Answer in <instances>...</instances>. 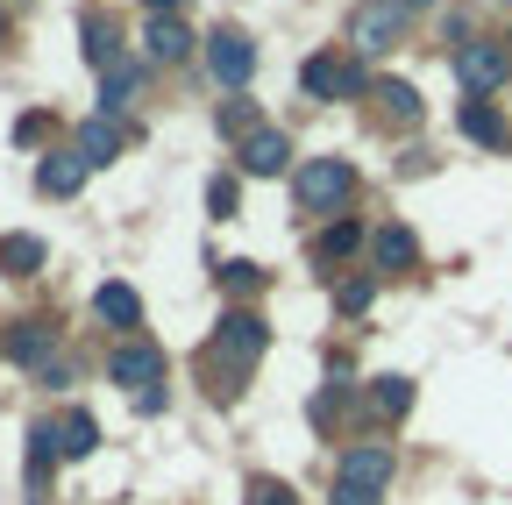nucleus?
Returning a JSON list of instances; mask_svg holds the SVG:
<instances>
[{
	"label": "nucleus",
	"mask_w": 512,
	"mask_h": 505,
	"mask_svg": "<svg viewBox=\"0 0 512 505\" xmlns=\"http://www.w3.org/2000/svg\"><path fill=\"white\" fill-rule=\"evenodd\" d=\"M505 65H512L505 43H463V50H456V79H463V93H470V100L498 93V86H505Z\"/></svg>",
	"instance_id": "7"
},
{
	"label": "nucleus",
	"mask_w": 512,
	"mask_h": 505,
	"mask_svg": "<svg viewBox=\"0 0 512 505\" xmlns=\"http://www.w3.org/2000/svg\"><path fill=\"white\" fill-rule=\"evenodd\" d=\"M249 498H256V505H299V498H292L278 477H249Z\"/></svg>",
	"instance_id": "29"
},
{
	"label": "nucleus",
	"mask_w": 512,
	"mask_h": 505,
	"mask_svg": "<svg viewBox=\"0 0 512 505\" xmlns=\"http://www.w3.org/2000/svg\"><path fill=\"white\" fill-rule=\"evenodd\" d=\"M214 278H221L228 292H242V299H249V292H264V264H249V257H235V264H221Z\"/></svg>",
	"instance_id": "27"
},
{
	"label": "nucleus",
	"mask_w": 512,
	"mask_h": 505,
	"mask_svg": "<svg viewBox=\"0 0 512 505\" xmlns=\"http://www.w3.org/2000/svg\"><path fill=\"white\" fill-rule=\"evenodd\" d=\"M370 299H377V278H342V292H335V306H342V313H363Z\"/></svg>",
	"instance_id": "28"
},
{
	"label": "nucleus",
	"mask_w": 512,
	"mask_h": 505,
	"mask_svg": "<svg viewBox=\"0 0 512 505\" xmlns=\"http://www.w3.org/2000/svg\"><path fill=\"white\" fill-rule=\"evenodd\" d=\"M377 100H384V114H392L399 129H420V93H413L406 79H384V86H377Z\"/></svg>",
	"instance_id": "22"
},
{
	"label": "nucleus",
	"mask_w": 512,
	"mask_h": 505,
	"mask_svg": "<svg viewBox=\"0 0 512 505\" xmlns=\"http://www.w3.org/2000/svg\"><path fill=\"white\" fill-rule=\"evenodd\" d=\"M256 129H264V121H256V100H228V107H221V136H228V143H249Z\"/></svg>",
	"instance_id": "25"
},
{
	"label": "nucleus",
	"mask_w": 512,
	"mask_h": 505,
	"mask_svg": "<svg viewBox=\"0 0 512 505\" xmlns=\"http://www.w3.org/2000/svg\"><path fill=\"white\" fill-rule=\"evenodd\" d=\"M299 86H306L313 100H356V93H370V72L356 65V57H335V50H313L306 65H299Z\"/></svg>",
	"instance_id": "4"
},
{
	"label": "nucleus",
	"mask_w": 512,
	"mask_h": 505,
	"mask_svg": "<svg viewBox=\"0 0 512 505\" xmlns=\"http://www.w3.org/2000/svg\"><path fill=\"white\" fill-rule=\"evenodd\" d=\"M57 456H64L57 427H29V491H43V477L57 470Z\"/></svg>",
	"instance_id": "20"
},
{
	"label": "nucleus",
	"mask_w": 512,
	"mask_h": 505,
	"mask_svg": "<svg viewBox=\"0 0 512 505\" xmlns=\"http://www.w3.org/2000/svg\"><path fill=\"white\" fill-rule=\"evenodd\" d=\"M399 29H406V8L399 0H363V8L349 15V50L356 57H384L399 43Z\"/></svg>",
	"instance_id": "5"
},
{
	"label": "nucleus",
	"mask_w": 512,
	"mask_h": 505,
	"mask_svg": "<svg viewBox=\"0 0 512 505\" xmlns=\"http://www.w3.org/2000/svg\"><path fill=\"white\" fill-rule=\"evenodd\" d=\"M292 193H299L306 214H342V200L356 193V171L342 157H306L299 178H292Z\"/></svg>",
	"instance_id": "3"
},
{
	"label": "nucleus",
	"mask_w": 512,
	"mask_h": 505,
	"mask_svg": "<svg viewBox=\"0 0 512 505\" xmlns=\"http://www.w3.org/2000/svg\"><path fill=\"white\" fill-rule=\"evenodd\" d=\"M86 171H93V164H86L79 150H72V157H43V164H36V193H43V200H72L79 185H86Z\"/></svg>",
	"instance_id": "10"
},
{
	"label": "nucleus",
	"mask_w": 512,
	"mask_h": 505,
	"mask_svg": "<svg viewBox=\"0 0 512 505\" xmlns=\"http://www.w3.org/2000/svg\"><path fill=\"white\" fill-rule=\"evenodd\" d=\"M8 356H15L22 370H36V377H50V356H57V335H50L43 321H15V328H8Z\"/></svg>",
	"instance_id": "9"
},
{
	"label": "nucleus",
	"mask_w": 512,
	"mask_h": 505,
	"mask_svg": "<svg viewBox=\"0 0 512 505\" xmlns=\"http://www.w3.org/2000/svg\"><path fill=\"white\" fill-rule=\"evenodd\" d=\"M399 8H406V15H413V8H427V0H399Z\"/></svg>",
	"instance_id": "32"
},
{
	"label": "nucleus",
	"mask_w": 512,
	"mask_h": 505,
	"mask_svg": "<svg viewBox=\"0 0 512 505\" xmlns=\"http://www.w3.org/2000/svg\"><path fill=\"white\" fill-rule=\"evenodd\" d=\"M79 157H86L93 171L121 157V129H114V121H107V114H93V121H86V129H79Z\"/></svg>",
	"instance_id": "17"
},
{
	"label": "nucleus",
	"mask_w": 512,
	"mask_h": 505,
	"mask_svg": "<svg viewBox=\"0 0 512 505\" xmlns=\"http://www.w3.org/2000/svg\"><path fill=\"white\" fill-rule=\"evenodd\" d=\"M43 136H50V114H43V107L15 121V143H43Z\"/></svg>",
	"instance_id": "30"
},
{
	"label": "nucleus",
	"mask_w": 512,
	"mask_h": 505,
	"mask_svg": "<svg viewBox=\"0 0 512 505\" xmlns=\"http://www.w3.org/2000/svg\"><path fill=\"white\" fill-rule=\"evenodd\" d=\"M107 385H128V392L164 385V349H150V342H121V349L107 356Z\"/></svg>",
	"instance_id": "8"
},
{
	"label": "nucleus",
	"mask_w": 512,
	"mask_h": 505,
	"mask_svg": "<svg viewBox=\"0 0 512 505\" xmlns=\"http://www.w3.org/2000/svg\"><path fill=\"white\" fill-rule=\"evenodd\" d=\"M271 349V328H264V313H249V306H235V313H221V328L207 335V349H200V377H207V392L214 399H235L242 392V377L256 370V356Z\"/></svg>",
	"instance_id": "1"
},
{
	"label": "nucleus",
	"mask_w": 512,
	"mask_h": 505,
	"mask_svg": "<svg viewBox=\"0 0 512 505\" xmlns=\"http://www.w3.org/2000/svg\"><path fill=\"white\" fill-rule=\"evenodd\" d=\"M505 43H512V36H505Z\"/></svg>",
	"instance_id": "33"
},
{
	"label": "nucleus",
	"mask_w": 512,
	"mask_h": 505,
	"mask_svg": "<svg viewBox=\"0 0 512 505\" xmlns=\"http://www.w3.org/2000/svg\"><path fill=\"white\" fill-rule=\"evenodd\" d=\"M235 207H242V185L214 171V178H207V214H214V221H235Z\"/></svg>",
	"instance_id": "26"
},
{
	"label": "nucleus",
	"mask_w": 512,
	"mask_h": 505,
	"mask_svg": "<svg viewBox=\"0 0 512 505\" xmlns=\"http://www.w3.org/2000/svg\"><path fill=\"white\" fill-rule=\"evenodd\" d=\"M79 43H86V65H93L100 79H107L114 65H128V57H121V36H114L100 15H86V22H79Z\"/></svg>",
	"instance_id": "14"
},
{
	"label": "nucleus",
	"mask_w": 512,
	"mask_h": 505,
	"mask_svg": "<svg viewBox=\"0 0 512 505\" xmlns=\"http://www.w3.org/2000/svg\"><path fill=\"white\" fill-rule=\"evenodd\" d=\"M50 264V249L36 235H0V271H15V278H36Z\"/></svg>",
	"instance_id": "16"
},
{
	"label": "nucleus",
	"mask_w": 512,
	"mask_h": 505,
	"mask_svg": "<svg viewBox=\"0 0 512 505\" xmlns=\"http://www.w3.org/2000/svg\"><path fill=\"white\" fill-rule=\"evenodd\" d=\"M143 43H150V57H157V65H178V57L192 50V36H185V22H178V15H150Z\"/></svg>",
	"instance_id": "15"
},
{
	"label": "nucleus",
	"mask_w": 512,
	"mask_h": 505,
	"mask_svg": "<svg viewBox=\"0 0 512 505\" xmlns=\"http://www.w3.org/2000/svg\"><path fill=\"white\" fill-rule=\"evenodd\" d=\"M356 242H363V228H356V221H328V228H320V242H313V264H335V257H349Z\"/></svg>",
	"instance_id": "23"
},
{
	"label": "nucleus",
	"mask_w": 512,
	"mask_h": 505,
	"mask_svg": "<svg viewBox=\"0 0 512 505\" xmlns=\"http://www.w3.org/2000/svg\"><path fill=\"white\" fill-rule=\"evenodd\" d=\"M136 93H143V65H114V72L100 79V114L114 121V114H121L128 100H136Z\"/></svg>",
	"instance_id": "19"
},
{
	"label": "nucleus",
	"mask_w": 512,
	"mask_h": 505,
	"mask_svg": "<svg viewBox=\"0 0 512 505\" xmlns=\"http://www.w3.org/2000/svg\"><path fill=\"white\" fill-rule=\"evenodd\" d=\"M171 8H178V0H150V15H171Z\"/></svg>",
	"instance_id": "31"
},
{
	"label": "nucleus",
	"mask_w": 512,
	"mask_h": 505,
	"mask_svg": "<svg viewBox=\"0 0 512 505\" xmlns=\"http://www.w3.org/2000/svg\"><path fill=\"white\" fill-rule=\"evenodd\" d=\"M285 157H292L285 129H256V136L242 143V171H249V178H278V171H285Z\"/></svg>",
	"instance_id": "11"
},
{
	"label": "nucleus",
	"mask_w": 512,
	"mask_h": 505,
	"mask_svg": "<svg viewBox=\"0 0 512 505\" xmlns=\"http://www.w3.org/2000/svg\"><path fill=\"white\" fill-rule=\"evenodd\" d=\"M370 249H377L384 271H413V264H420V235H413L406 221H384V228L370 235Z\"/></svg>",
	"instance_id": "12"
},
{
	"label": "nucleus",
	"mask_w": 512,
	"mask_h": 505,
	"mask_svg": "<svg viewBox=\"0 0 512 505\" xmlns=\"http://www.w3.org/2000/svg\"><path fill=\"white\" fill-rule=\"evenodd\" d=\"M392 484V441H356L335 470V498L328 505H377Z\"/></svg>",
	"instance_id": "2"
},
{
	"label": "nucleus",
	"mask_w": 512,
	"mask_h": 505,
	"mask_svg": "<svg viewBox=\"0 0 512 505\" xmlns=\"http://www.w3.org/2000/svg\"><path fill=\"white\" fill-rule=\"evenodd\" d=\"M463 136L484 143V150H505V121H498L491 100H463Z\"/></svg>",
	"instance_id": "18"
},
{
	"label": "nucleus",
	"mask_w": 512,
	"mask_h": 505,
	"mask_svg": "<svg viewBox=\"0 0 512 505\" xmlns=\"http://www.w3.org/2000/svg\"><path fill=\"white\" fill-rule=\"evenodd\" d=\"M370 406H377L384 420H399V413L413 406V377H377V385H370Z\"/></svg>",
	"instance_id": "24"
},
{
	"label": "nucleus",
	"mask_w": 512,
	"mask_h": 505,
	"mask_svg": "<svg viewBox=\"0 0 512 505\" xmlns=\"http://www.w3.org/2000/svg\"><path fill=\"white\" fill-rule=\"evenodd\" d=\"M207 72H214V86L242 93V86L256 79V43H249L242 29H214V36H207Z\"/></svg>",
	"instance_id": "6"
},
{
	"label": "nucleus",
	"mask_w": 512,
	"mask_h": 505,
	"mask_svg": "<svg viewBox=\"0 0 512 505\" xmlns=\"http://www.w3.org/2000/svg\"><path fill=\"white\" fill-rule=\"evenodd\" d=\"M57 441H64V456H93V449H100V427H93V413H79V406H72V413L57 420Z\"/></svg>",
	"instance_id": "21"
},
{
	"label": "nucleus",
	"mask_w": 512,
	"mask_h": 505,
	"mask_svg": "<svg viewBox=\"0 0 512 505\" xmlns=\"http://www.w3.org/2000/svg\"><path fill=\"white\" fill-rule=\"evenodd\" d=\"M93 313H100V321H114V328H143V299H136V285H121V278H107V285L93 292Z\"/></svg>",
	"instance_id": "13"
}]
</instances>
